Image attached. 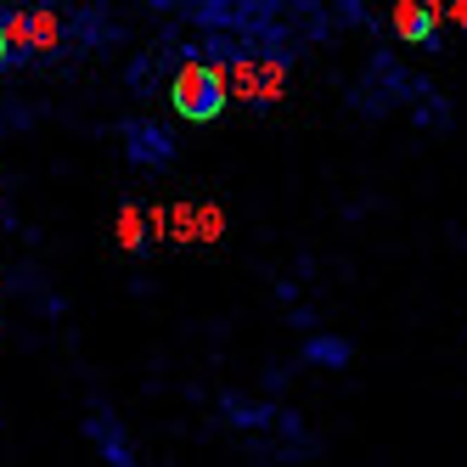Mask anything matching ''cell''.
Segmentation results:
<instances>
[{
  "label": "cell",
  "mask_w": 467,
  "mask_h": 467,
  "mask_svg": "<svg viewBox=\"0 0 467 467\" xmlns=\"http://www.w3.org/2000/svg\"><path fill=\"white\" fill-rule=\"evenodd\" d=\"M28 6H35V0H28Z\"/></svg>",
  "instance_id": "9"
},
{
  "label": "cell",
  "mask_w": 467,
  "mask_h": 467,
  "mask_svg": "<svg viewBox=\"0 0 467 467\" xmlns=\"http://www.w3.org/2000/svg\"><path fill=\"white\" fill-rule=\"evenodd\" d=\"M6 62H12L6 57V17H0V68H6Z\"/></svg>",
  "instance_id": "7"
},
{
  "label": "cell",
  "mask_w": 467,
  "mask_h": 467,
  "mask_svg": "<svg viewBox=\"0 0 467 467\" xmlns=\"http://www.w3.org/2000/svg\"><path fill=\"white\" fill-rule=\"evenodd\" d=\"M220 225H225V214H220L214 203L197 209V237H203V243H214V237H220Z\"/></svg>",
  "instance_id": "6"
},
{
  "label": "cell",
  "mask_w": 467,
  "mask_h": 467,
  "mask_svg": "<svg viewBox=\"0 0 467 467\" xmlns=\"http://www.w3.org/2000/svg\"><path fill=\"white\" fill-rule=\"evenodd\" d=\"M451 17H456V23H467V0H456V12H451Z\"/></svg>",
  "instance_id": "8"
},
{
  "label": "cell",
  "mask_w": 467,
  "mask_h": 467,
  "mask_svg": "<svg viewBox=\"0 0 467 467\" xmlns=\"http://www.w3.org/2000/svg\"><path fill=\"white\" fill-rule=\"evenodd\" d=\"M141 225H147L141 209H124V214H119V243H124V248H141V237H147Z\"/></svg>",
  "instance_id": "5"
},
{
  "label": "cell",
  "mask_w": 467,
  "mask_h": 467,
  "mask_svg": "<svg viewBox=\"0 0 467 467\" xmlns=\"http://www.w3.org/2000/svg\"><path fill=\"white\" fill-rule=\"evenodd\" d=\"M57 46H62V23H57V12L46 6V0H35L28 12H12L6 17V57L12 62L17 57H46Z\"/></svg>",
  "instance_id": "2"
},
{
  "label": "cell",
  "mask_w": 467,
  "mask_h": 467,
  "mask_svg": "<svg viewBox=\"0 0 467 467\" xmlns=\"http://www.w3.org/2000/svg\"><path fill=\"white\" fill-rule=\"evenodd\" d=\"M225 74L214 68V62H181L175 68V85H170V102H175V113L181 119H192V124H209V119H220L225 113Z\"/></svg>",
  "instance_id": "1"
},
{
  "label": "cell",
  "mask_w": 467,
  "mask_h": 467,
  "mask_svg": "<svg viewBox=\"0 0 467 467\" xmlns=\"http://www.w3.org/2000/svg\"><path fill=\"white\" fill-rule=\"evenodd\" d=\"M433 17H440V0H400L394 6V28H400V40H428L433 35Z\"/></svg>",
  "instance_id": "4"
},
{
  "label": "cell",
  "mask_w": 467,
  "mask_h": 467,
  "mask_svg": "<svg viewBox=\"0 0 467 467\" xmlns=\"http://www.w3.org/2000/svg\"><path fill=\"white\" fill-rule=\"evenodd\" d=\"M282 85H287L282 62H243V68H237V90L248 96V102H276Z\"/></svg>",
  "instance_id": "3"
}]
</instances>
